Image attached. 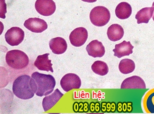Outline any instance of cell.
Here are the masks:
<instances>
[{
  "instance_id": "1",
  "label": "cell",
  "mask_w": 154,
  "mask_h": 114,
  "mask_svg": "<svg viewBox=\"0 0 154 114\" xmlns=\"http://www.w3.org/2000/svg\"><path fill=\"white\" fill-rule=\"evenodd\" d=\"M36 82L32 77L27 75L18 77L12 85V91L16 96L21 100L32 98L37 91Z\"/></svg>"
},
{
  "instance_id": "2",
  "label": "cell",
  "mask_w": 154,
  "mask_h": 114,
  "mask_svg": "<svg viewBox=\"0 0 154 114\" xmlns=\"http://www.w3.org/2000/svg\"><path fill=\"white\" fill-rule=\"evenodd\" d=\"M31 77L36 82L37 87L36 94L37 96L42 97L47 96L54 90L56 82L54 77L52 75L35 72L31 75Z\"/></svg>"
},
{
  "instance_id": "3",
  "label": "cell",
  "mask_w": 154,
  "mask_h": 114,
  "mask_svg": "<svg viewBox=\"0 0 154 114\" xmlns=\"http://www.w3.org/2000/svg\"><path fill=\"white\" fill-rule=\"evenodd\" d=\"M7 65L14 69H23L29 63V59L25 53L21 50H10L6 55Z\"/></svg>"
},
{
  "instance_id": "4",
  "label": "cell",
  "mask_w": 154,
  "mask_h": 114,
  "mask_svg": "<svg viewBox=\"0 0 154 114\" xmlns=\"http://www.w3.org/2000/svg\"><path fill=\"white\" fill-rule=\"evenodd\" d=\"M111 14L107 8L102 6H96L92 9L90 14L91 23L97 27H102L109 23Z\"/></svg>"
},
{
  "instance_id": "5",
  "label": "cell",
  "mask_w": 154,
  "mask_h": 114,
  "mask_svg": "<svg viewBox=\"0 0 154 114\" xmlns=\"http://www.w3.org/2000/svg\"><path fill=\"white\" fill-rule=\"evenodd\" d=\"M60 85L65 91L68 92L73 89H79L81 86V80L78 75L74 73L66 74L62 78Z\"/></svg>"
},
{
  "instance_id": "6",
  "label": "cell",
  "mask_w": 154,
  "mask_h": 114,
  "mask_svg": "<svg viewBox=\"0 0 154 114\" xmlns=\"http://www.w3.org/2000/svg\"><path fill=\"white\" fill-rule=\"evenodd\" d=\"M23 30L19 27H12L7 30L5 38L7 43L10 46H18L21 43L24 38Z\"/></svg>"
},
{
  "instance_id": "7",
  "label": "cell",
  "mask_w": 154,
  "mask_h": 114,
  "mask_svg": "<svg viewBox=\"0 0 154 114\" xmlns=\"http://www.w3.org/2000/svg\"><path fill=\"white\" fill-rule=\"evenodd\" d=\"M88 36L87 30L83 27H79L72 31L70 34L69 40L72 45L75 47H81L85 44Z\"/></svg>"
},
{
  "instance_id": "8",
  "label": "cell",
  "mask_w": 154,
  "mask_h": 114,
  "mask_svg": "<svg viewBox=\"0 0 154 114\" xmlns=\"http://www.w3.org/2000/svg\"><path fill=\"white\" fill-rule=\"evenodd\" d=\"M35 6L37 12L44 16L52 15L56 11V4L53 0H37Z\"/></svg>"
},
{
  "instance_id": "9",
  "label": "cell",
  "mask_w": 154,
  "mask_h": 114,
  "mask_svg": "<svg viewBox=\"0 0 154 114\" xmlns=\"http://www.w3.org/2000/svg\"><path fill=\"white\" fill-rule=\"evenodd\" d=\"M24 26L33 33H42L48 28L45 21L38 18H30L25 21Z\"/></svg>"
},
{
  "instance_id": "10",
  "label": "cell",
  "mask_w": 154,
  "mask_h": 114,
  "mask_svg": "<svg viewBox=\"0 0 154 114\" xmlns=\"http://www.w3.org/2000/svg\"><path fill=\"white\" fill-rule=\"evenodd\" d=\"M86 51L89 56L94 58H101L105 53V48L101 42L94 40L87 45Z\"/></svg>"
},
{
  "instance_id": "11",
  "label": "cell",
  "mask_w": 154,
  "mask_h": 114,
  "mask_svg": "<svg viewBox=\"0 0 154 114\" xmlns=\"http://www.w3.org/2000/svg\"><path fill=\"white\" fill-rule=\"evenodd\" d=\"M121 89L127 88H138L145 89L146 88L145 83L142 78L137 76H133L127 78L122 82Z\"/></svg>"
},
{
  "instance_id": "12",
  "label": "cell",
  "mask_w": 154,
  "mask_h": 114,
  "mask_svg": "<svg viewBox=\"0 0 154 114\" xmlns=\"http://www.w3.org/2000/svg\"><path fill=\"white\" fill-rule=\"evenodd\" d=\"M63 95L64 94L58 89H57L51 95L44 97L42 101V106L44 111L46 112L52 109L61 99Z\"/></svg>"
},
{
  "instance_id": "13",
  "label": "cell",
  "mask_w": 154,
  "mask_h": 114,
  "mask_svg": "<svg viewBox=\"0 0 154 114\" xmlns=\"http://www.w3.org/2000/svg\"><path fill=\"white\" fill-rule=\"evenodd\" d=\"M49 47L53 53L60 55L65 53L67 49V43L61 37L52 39L49 42Z\"/></svg>"
},
{
  "instance_id": "14",
  "label": "cell",
  "mask_w": 154,
  "mask_h": 114,
  "mask_svg": "<svg viewBox=\"0 0 154 114\" xmlns=\"http://www.w3.org/2000/svg\"><path fill=\"white\" fill-rule=\"evenodd\" d=\"M134 46H132L131 42H127L124 40L121 43L115 45V49L113 50L114 52V56L118 58L125 56H129L133 53Z\"/></svg>"
},
{
  "instance_id": "15",
  "label": "cell",
  "mask_w": 154,
  "mask_h": 114,
  "mask_svg": "<svg viewBox=\"0 0 154 114\" xmlns=\"http://www.w3.org/2000/svg\"><path fill=\"white\" fill-rule=\"evenodd\" d=\"M49 53L39 55L34 62V66L39 71H46L54 72L52 68L51 61L48 59Z\"/></svg>"
},
{
  "instance_id": "16",
  "label": "cell",
  "mask_w": 154,
  "mask_h": 114,
  "mask_svg": "<svg viewBox=\"0 0 154 114\" xmlns=\"http://www.w3.org/2000/svg\"><path fill=\"white\" fill-rule=\"evenodd\" d=\"M124 34L123 28L118 24H114L109 26L107 33L109 39L112 42H117L122 39Z\"/></svg>"
},
{
  "instance_id": "17",
  "label": "cell",
  "mask_w": 154,
  "mask_h": 114,
  "mask_svg": "<svg viewBox=\"0 0 154 114\" xmlns=\"http://www.w3.org/2000/svg\"><path fill=\"white\" fill-rule=\"evenodd\" d=\"M131 6L128 2H121L115 9L116 16L121 20L128 19L131 16Z\"/></svg>"
},
{
  "instance_id": "18",
  "label": "cell",
  "mask_w": 154,
  "mask_h": 114,
  "mask_svg": "<svg viewBox=\"0 0 154 114\" xmlns=\"http://www.w3.org/2000/svg\"><path fill=\"white\" fill-rule=\"evenodd\" d=\"M154 8L146 7L143 8L137 12L135 18L137 20V24H147L151 17L153 16Z\"/></svg>"
},
{
  "instance_id": "19",
  "label": "cell",
  "mask_w": 154,
  "mask_h": 114,
  "mask_svg": "<svg viewBox=\"0 0 154 114\" xmlns=\"http://www.w3.org/2000/svg\"><path fill=\"white\" fill-rule=\"evenodd\" d=\"M119 68L122 74H130L135 70V63L131 59H122L119 62Z\"/></svg>"
},
{
  "instance_id": "20",
  "label": "cell",
  "mask_w": 154,
  "mask_h": 114,
  "mask_svg": "<svg viewBox=\"0 0 154 114\" xmlns=\"http://www.w3.org/2000/svg\"><path fill=\"white\" fill-rule=\"evenodd\" d=\"M91 68L94 72L100 76H105L109 72L107 64L103 61H96L93 63Z\"/></svg>"
},
{
  "instance_id": "21",
  "label": "cell",
  "mask_w": 154,
  "mask_h": 114,
  "mask_svg": "<svg viewBox=\"0 0 154 114\" xmlns=\"http://www.w3.org/2000/svg\"><path fill=\"white\" fill-rule=\"evenodd\" d=\"M133 110L132 102H119L117 111L119 113H131Z\"/></svg>"
},
{
  "instance_id": "22",
  "label": "cell",
  "mask_w": 154,
  "mask_h": 114,
  "mask_svg": "<svg viewBox=\"0 0 154 114\" xmlns=\"http://www.w3.org/2000/svg\"><path fill=\"white\" fill-rule=\"evenodd\" d=\"M117 110L115 102H103L101 103V111L103 113H114Z\"/></svg>"
},
{
  "instance_id": "23",
  "label": "cell",
  "mask_w": 154,
  "mask_h": 114,
  "mask_svg": "<svg viewBox=\"0 0 154 114\" xmlns=\"http://www.w3.org/2000/svg\"><path fill=\"white\" fill-rule=\"evenodd\" d=\"M146 105L149 112L154 113V92L151 94L147 98Z\"/></svg>"
},
{
  "instance_id": "24",
  "label": "cell",
  "mask_w": 154,
  "mask_h": 114,
  "mask_svg": "<svg viewBox=\"0 0 154 114\" xmlns=\"http://www.w3.org/2000/svg\"><path fill=\"white\" fill-rule=\"evenodd\" d=\"M89 110L91 113H99L101 111V104L99 102H92L89 105Z\"/></svg>"
},
{
  "instance_id": "25",
  "label": "cell",
  "mask_w": 154,
  "mask_h": 114,
  "mask_svg": "<svg viewBox=\"0 0 154 114\" xmlns=\"http://www.w3.org/2000/svg\"><path fill=\"white\" fill-rule=\"evenodd\" d=\"M89 110V105L87 102L78 103V112L87 113Z\"/></svg>"
},
{
  "instance_id": "26",
  "label": "cell",
  "mask_w": 154,
  "mask_h": 114,
  "mask_svg": "<svg viewBox=\"0 0 154 114\" xmlns=\"http://www.w3.org/2000/svg\"><path fill=\"white\" fill-rule=\"evenodd\" d=\"M2 2L1 1V18L5 19V18L6 12H7L6 10V5L5 2V0H1Z\"/></svg>"
},
{
  "instance_id": "27",
  "label": "cell",
  "mask_w": 154,
  "mask_h": 114,
  "mask_svg": "<svg viewBox=\"0 0 154 114\" xmlns=\"http://www.w3.org/2000/svg\"><path fill=\"white\" fill-rule=\"evenodd\" d=\"M82 1L85 2H90V3L96 2L97 1V0H82Z\"/></svg>"
},
{
  "instance_id": "28",
  "label": "cell",
  "mask_w": 154,
  "mask_h": 114,
  "mask_svg": "<svg viewBox=\"0 0 154 114\" xmlns=\"http://www.w3.org/2000/svg\"><path fill=\"white\" fill-rule=\"evenodd\" d=\"M152 7H153L154 8V2H153V5H152ZM153 21H154V14L153 16Z\"/></svg>"
}]
</instances>
